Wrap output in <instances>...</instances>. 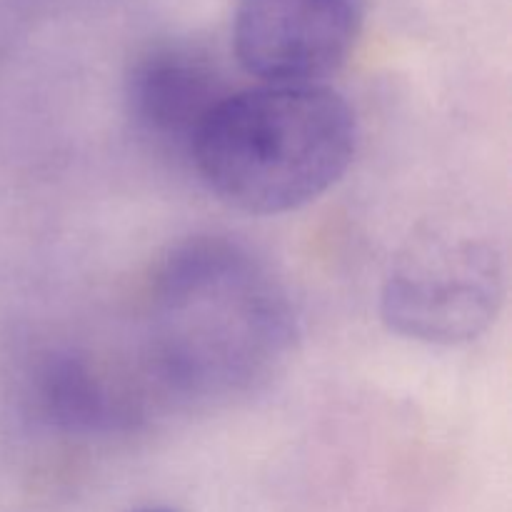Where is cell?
I'll list each match as a JSON object with an SVG mask.
<instances>
[{"instance_id":"obj_1","label":"cell","mask_w":512,"mask_h":512,"mask_svg":"<svg viewBox=\"0 0 512 512\" xmlns=\"http://www.w3.org/2000/svg\"><path fill=\"white\" fill-rule=\"evenodd\" d=\"M148 370L168 395L225 405L263 390L288 365L298 315L263 258L220 235L175 245L150 283Z\"/></svg>"},{"instance_id":"obj_2","label":"cell","mask_w":512,"mask_h":512,"mask_svg":"<svg viewBox=\"0 0 512 512\" xmlns=\"http://www.w3.org/2000/svg\"><path fill=\"white\" fill-rule=\"evenodd\" d=\"M358 120L328 85L230 93L190 153L205 188L235 210L283 215L328 193L355 158Z\"/></svg>"},{"instance_id":"obj_3","label":"cell","mask_w":512,"mask_h":512,"mask_svg":"<svg viewBox=\"0 0 512 512\" xmlns=\"http://www.w3.org/2000/svg\"><path fill=\"white\" fill-rule=\"evenodd\" d=\"M505 263L495 240L468 228L433 225L398 253L380 293L383 323L425 345L470 343L498 318Z\"/></svg>"},{"instance_id":"obj_4","label":"cell","mask_w":512,"mask_h":512,"mask_svg":"<svg viewBox=\"0 0 512 512\" xmlns=\"http://www.w3.org/2000/svg\"><path fill=\"white\" fill-rule=\"evenodd\" d=\"M363 20V0H235V58L265 85H323L350 58Z\"/></svg>"},{"instance_id":"obj_5","label":"cell","mask_w":512,"mask_h":512,"mask_svg":"<svg viewBox=\"0 0 512 512\" xmlns=\"http://www.w3.org/2000/svg\"><path fill=\"white\" fill-rule=\"evenodd\" d=\"M233 90L213 55L185 40L145 48L125 78V110L138 138L168 158H188L200 130Z\"/></svg>"},{"instance_id":"obj_6","label":"cell","mask_w":512,"mask_h":512,"mask_svg":"<svg viewBox=\"0 0 512 512\" xmlns=\"http://www.w3.org/2000/svg\"><path fill=\"white\" fill-rule=\"evenodd\" d=\"M28 400L45 428L75 438L120 433L138 418L128 390L75 350H48L35 360Z\"/></svg>"},{"instance_id":"obj_7","label":"cell","mask_w":512,"mask_h":512,"mask_svg":"<svg viewBox=\"0 0 512 512\" xmlns=\"http://www.w3.org/2000/svg\"><path fill=\"white\" fill-rule=\"evenodd\" d=\"M138 512H178L173 508H145V510H138Z\"/></svg>"}]
</instances>
